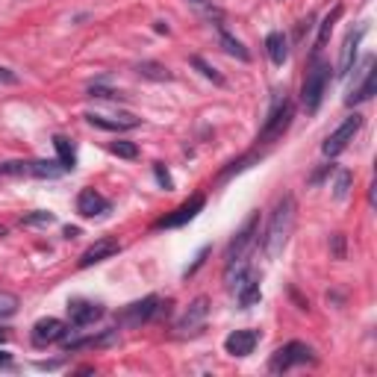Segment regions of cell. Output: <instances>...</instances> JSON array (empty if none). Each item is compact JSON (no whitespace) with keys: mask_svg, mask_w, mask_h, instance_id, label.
<instances>
[{"mask_svg":"<svg viewBox=\"0 0 377 377\" xmlns=\"http://www.w3.org/2000/svg\"><path fill=\"white\" fill-rule=\"evenodd\" d=\"M77 212H80V216H86V218L106 216V212H109V201L104 198L101 192H94V189H83V192L77 194Z\"/></svg>","mask_w":377,"mask_h":377,"instance_id":"2e32d148","label":"cell"},{"mask_svg":"<svg viewBox=\"0 0 377 377\" xmlns=\"http://www.w3.org/2000/svg\"><path fill=\"white\" fill-rule=\"evenodd\" d=\"M351 183H354V174L351 171H345V168H339L336 171V177H333V198L336 201H345L348 198V192H351Z\"/></svg>","mask_w":377,"mask_h":377,"instance_id":"d4e9b609","label":"cell"},{"mask_svg":"<svg viewBox=\"0 0 377 377\" xmlns=\"http://www.w3.org/2000/svg\"><path fill=\"white\" fill-rule=\"evenodd\" d=\"M118 342V330H104V333H97V336H86V339H74V342H65V354H71V351H83V348H109V345H116Z\"/></svg>","mask_w":377,"mask_h":377,"instance_id":"d6986e66","label":"cell"},{"mask_svg":"<svg viewBox=\"0 0 377 377\" xmlns=\"http://www.w3.org/2000/svg\"><path fill=\"white\" fill-rule=\"evenodd\" d=\"M266 51H268V59L274 65H283L289 59V39L283 32H268L266 36Z\"/></svg>","mask_w":377,"mask_h":377,"instance_id":"44dd1931","label":"cell"},{"mask_svg":"<svg viewBox=\"0 0 377 377\" xmlns=\"http://www.w3.org/2000/svg\"><path fill=\"white\" fill-rule=\"evenodd\" d=\"M6 359H9V354H4V351H0V363H6Z\"/></svg>","mask_w":377,"mask_h":377,"instance_id":"60d3db41","label":"cell"},{"mask_svg":"<svg viewBox=\"0 0 377 377\" xmlns=\"http://www.w3.org/2000/svg\"><path fill=\"white\" fill-rule=\"evenodd\" d=\"M54 221H56V216H54V212H47V209H36V212H30V216L21 218L24 227H47Z\"/></svg>","mask_w":377,"mask_h":377,"instance_id":"4316f807","label":"cell"},{"mask_svg":"<svg viewBox=\"0 0 377 377\" xmlns=\"http://www.w3.org/2000/svg\"><path fill=\"white\" fill-rule=\"evenodd\" d=\"M54 147H56V154H59V162L71 171V168L77 166V151H74L71 139H65V136H54Z\"/></svg>","mask_w":377,"mask_h":377,"instance_id":"7402d4cb","label":"cell"},{"mask_svg":"<svg viewBox=\"0 0 377 377\" xmlns=\"http://www.w3.org/2000/svg\"><path fill=\"white\" fill-rule=\"evenodd\" d=\"M307 363H316L313 348L304 345V342H286V345H280V348L271 354L268 371L280 374V371H289V369H295V366H307Z\"/></svg>","mask_w":377,"mask_h":377,"instance_id":"277c9868","label":"cell"},{"mask_svg":"<svg viewBox=\"0 0 377 377\" xmlns=\"http://www.w3.org/2000/svg\"><path fill=\"white\" fill-rule=\"evenodd\" d=\"M377 92V71H374V56H366L363 65H359V71L354 77V86L345 97V104L354 106V104H363V101H371Z\"/></svg>","mask_w":377,"mask_h":377,"instance_id":"8992f818","label":"cell"},{"mask_svg":"<svg viewBox=\"0 0 377 377\" xmlns=\"http://www.w3.org/2000/svg\"><path fill=\"white\" fill-rule=\"evenodd\" d=\"M156 309H159V298H156V295H147V298L133 301V304H127L121 309V313H118V324L121 327H139L144 321H151Z\"/></svg>","mask_w":377,"mask_h":377,"instance_id":"9c48e42d","label":"cell"},{"mask_svg":"<svg viewBox=\"0 0 377 377\" xmlns=\"http://www.w3.org/2000/svg\"><path fill=\"white\" fill-rule=\"evenodd\" d=\"M218 39H221V47H224V51L230 54V56H236L239 62H248V59H251V54L245 51V44H242L239 39H233L227 30H218Z\"/></svg>","mask_w":377,"mask_h":377,"instance_id":"603a6c76","label":"cell"},{"mask_svg":"<svg viewBox=\"0 0 377 377\" xmlns=\"http://www.w3.org/2000/svg\"><path fill=\"white\" fill-rule=\"evenodd\" d=\"M89 97H106V101H109V97H121L118 92H109V89H104V86H92L89 89Z\"/></svg>","mask_w":377,"mask_h":377,"instance_id":"e575fe53","label":"cell"},{"mask_svg":"<svg viewBox=\"0 0 377 377\" xmlns=\"http://www.w3.org/2000/svg\"><path fill=\"white\" fill-rule=\"evenodd\" d=\"M65 333H68V324H65L62 319H54V316L39 319L36 324H32V345L47 348V345H54V342H62Z\"/></svg>","mask_w":377,"mask_h":377,"instance_id":"8fae6325","label":"cell"},{"mask_svg":"<svg viewBox=\"0 0 377 377\" xmlns=\"http://www.w3.org/2000/svg\"><path fill=\"white\" fill-rule=\"evenodd\" d=\"M65 236L74 239V236H80V230H77V227H65Z\"/></svg>","mask_w":377,"mask_h":377,"instance_id":"74e56055","label":"cell"},{"mask_svg":"<svg viewBox=\"0 0 377 377\" xmlns=\"http://www.w3.org/2000/svg\"><path fill=\"white\" fill-rule=\"evenodd\" d=\"M333 257L336 259H345V236H342V233H333Z\"/></svg>","mask_w":377,"mask_h":377,"instance_id":"836d02e7","label":"cell"},{"mask_svg":"<svg viewBox=\"0 0 377 377\" xmlns=\"http://www.w3.org/2000/svg\"><path fill=\"white\" fill-rule=\"evenodd\" d=\"M289 124H292V104H289V97H286V92H283V97H277V101L271 104L268 118H266V124H262L257 142L271 144L274 139H280V136L286 133Z\"/></svg>","mask_w":377,"mask_h":377,"instance_id":"5b68a950","label":"cell"},{"mask_svg":"<svg viewBox=\"0 0 377 377\" xmlns=\"http://www.w3.org/2000/svg\"><path fill=\"white\" fill-rule=\"evenodd\" d=\"M363 36H366V30L359 27L357 32L351 30L348 36H345V42H342V54H339V65H336V74H339V77H348V74L354 71L357 47H359V42H363Z\"/></svg>","mask_w":377,"mask_h":377,"instance_id":"e0dca14e","label":"cell"},{"mask_svg":"<svg viewBox=\"0 0 377 377\" xmlns=\"http://www.w3.org/2000/svg\"><path fill=\"white\" fill-rule=\"evenodd\" d=\"M257 224H259V216L254 212V216L245 221V227L233 236V242L227 245V254H224V283H230L233 277L248 266V251H251V245H254V239H257Z\"/></svg>","mask_w":377,"mask_h":377,"instance_id":"7a4b0ae2","label":"cell"},{"mask_svg":"<svg viewBox=\"0 0 377 377\" xmlns=\"http://www.w3.org/2000/svg\"><path fill=\"white\" fill-rule=\"evenodd\" d=\"M121 251V242L118 239H97L92 248H86L83 251V257H80V268H89V266H94V262H104V259H109V257H116Z\"/></svg>","mask_w":377,"mask_h":377,"instance_id":"9a60e30c","label":"cell"},{"mask_svg":"<svg viewBox=\"0 0 377 377\" xmlns=\"http://www.w3.org/2000/svg\"><path fill=\"white\" fill-rule=\"evenodd\" d=\"M154 177H156V183L162 186V189H174V180H171V174H168V168L166 166H162V162H156V166H154Z\"/></svg>","mask_w":377,"mask_h":377,"instance_id":"1f68e13d","label":"cell"},{"mask_svg":"<svg viewBox=\"0 0 377 377\" xmlns=\"http://www.w3.org/2000/svg\"><path fill=\"white\" fill-rule=\"evenodd\" d=\"M204 204H206L204 194H192V198H189L186 204H180L174 212H168L166 218H159L154 227H156V230H171V227H183V224H189V221L204 209Z\"/></svg>","mask_w":377,"mask_h":377,"instance_id":"30bf717a","label":"cell"},{"mask_svg":"<svg viewBox=\"0 0 377 377\" xmlns=\"http://www.w3.org/2000/svg\"><path fill=\"white\" fill-rule=\"evenodd\" d=\"M189 4H192L194 9H204V12H209V9H212V0H189Z\"/></svg>","mask_w":377,"mask_h":377,"instance_id":"8d00e7d4","label":"cell"},{"mask_svg":"<svg viewBox=\"0 0 377 377\" xmlns=\"http://www.w3.org/2000/svg\"><path fill=\"white\" fill-rule=\"evenodd\" d=\"M295 216H298V206H295V198L292 194H283L277 201L271 218H268V227H266V239H262V248H266V257L268 259H277L286 245H289V236L295 230Z\"/></svg>","mask_w":377,"mask_h":377,"instance_id":"6da1fadb","label":"cell"},{"mask_svg":"<svg viewBox=\"0 0 377 377\" xmlns=\"http://www.w3.org/2000/svg\"><path fill=\"white\" fill-rule=\"evenodd\" d=\"M18 307H21L18 295H12V292H4V289H0V319L15 316V313H18Z\"/></svg>","mask_w":377,"mask_h":377,"instance_id":"83f0119b","label":"cell"},{"mask_svg":"<svg viewBox=\"0 0 377 377\" xmlns=\"http://www.w3.org/2000/svg\"><path fill=\"white\" fill-rule=\"evenodd\" d=\"M251 162H257V154H248V156H242V159L230 162V168H224V171L218 174V180L224 183V180H230L233 174H239V171H245V168H251Z\"/></svg>","mask_w":377,"mask_h":377,"instance_id":"f1b7e54d","label":"cell"},{"mask_svg":"<svg viewBox=\"0 0 377 377\" xmlns=\"http://www.w3.org/2000/svg\"><path fill=\"white\" fill-rule=\"evenodd\" d=\"M330 62H324L321 56L313 59L309 71L304 77V86H301V101H304V109L307 112H319L321 101H324V92H327V83H330Z\"/></svg>","mask_w":377,"mask_h":377,"instance_id":"3957f363","label":"cell"},{"mask_svg":"<svg viewBox=\"0 0 377 377\" xmlns=\"http://www.w3.org/2000/svg\"><path fill=\"white\" fill-rule=\"evenodd\" d=\"M156 32H168V24L166 21H156Z\"/></svg>","mask_w":377,"mask_h":377,"instance_id":"f35d334b","label":"cell"},{"mask_svg":"<svg viewBox=\"0 0 377 377\" xmlns=\"http://www.w3.org/2000/svg\"><path fill=\"white\" fill-rule=\"evenodd\" d=\"M206 316H209V301L201 295V298H194V301L189 304V309L183 313V319L177 321L180 336H194V333H201L204 324H206Z\"/></svg>","mask_w":377,"mask_h":377,"instance_id":"7c38bea8","label":"cell"},{"mask_svg":"<svg viewBox=\"0 0 377 377\" xmlns=\"http://www.w3.org/2000/svg\"><path fill=\"white\" fill-rule=\"evenodd\" d=\"M227 286L236 292L239 307H254V304H259V298H262V292H259V274H257L254 268H248V266H245Z\"/></svg>","mask_w":377,"mask_h":377,"instance_id":"ba28073f","label":"cell"},{"mask_svg":"<svg viewBox=\"0 0 377 377\" xmlns=\"http://www.w3.org/2000/svg\"><path fill=\"white\" fill-rule=\"evenodd\" d=\"M109 151L112 154H116V156H121V159H136L139 156V147L133 144V142H112V147H109Z\"/></svg>","mask_w":377,"mask_h":377,"instance_id":"4dcf8cb0","label":"cell"},{"mask_svg":"<svg viewBox=\"0 0 377 377\" xmlns=\"http://www.w3.org/2000/svg\"><path fill=\"white\" fill-rule=\"evenodd\" d=\"M101 316H104V304L86 301V298L68 301V319H71L74 327H89V324H94Z\"/></svg>","mask_w":377,"mask_h":377,"instance_id":"4fadbf2b","label":"cell"},{"mask_svg":"<svg viewBox=\"0 0 377 377\" xmlns=\"http://www.w3.org/2000/svg\"><path fill=\"white\" fill-rule=\"evenodd\" d=\"M65 168L59 159H30V177H39V180H56L62 177Z\"/></svg>","mask_w":377,"mask_h":377,"instance_id":"ffe728a7","label":"cell"},{"mask_svg":"<svg viewBox=\"0 0 377 377\" xmlns=\"http://www.w3.org/2000/svg\"><path fill=\"white\" fill-rule=\"evenodd\" d=\"M206 257H209V245H204V248L198 251V257H194V262H192V266H189V268L183 271V277H192L194 271H198V268L204 266V259H206Z\"/></svg>","mask_w":377,"mask_h":377,"instance_id":"d6a6232c","label":"cell"},{"mask_svg":"<svg viewBox=\"0 0 377 377\" xmlns=\"http://www.w3.org/2000/svg\"><path fill=\"white\" fill-rule=\"evenodd\" d=\"M86 121L92 127H101V130H109V133H121V130H133L139 127V118L124 112V116H97V112H89Z\"/></svg>","mask_w":377,"mask_h":377,"instance_id":"ac0fdd59","label":"cell"},{"mask_svg":"<svg viewBox=\"0 0 377 377\" xmlns=\"http://www.w3.org/2000/svg\"><path fill=\"white\" fill-rule=\"evenodd\" d=\"M359 127H363V116H357V112H354L351 118H345V121H342V124L333 130L330 136L324 139L321 154H324V156H330V159H333V156H339V154L345 151V147L354 142V136L359 133Z\"/></svg>","mask_w":377,"mask_h":377,"instance_id":"52a82bcc","label":"cell"},{"mask_svg":"<svg viewBox=\"0 0 377 377\" xmlns=\"http://www.w3.org/2000/svg\"><path fill=\"white\" fill-rule=\"evenodd\" d=\"M339 15H342V6H333L330 12L324 15V21H321V27H319V47H324L327 44V39H330V32H333V24L339 21Z\"/></svg>","mask_w":377,"mask_h":377,"instance_id":"484cf974","label":"cell"},{"mask_svg":"<svg viewBox=\"0 0 377 377\" xmlns=\"http://www.w3.org/2000/svg\"><path fill=\"white\" fill-rule=\"evenodd\" d=\"M257 342H259V333L251 330V327H245V330H233L224 339V351L230 357H248V354H254Z\"/></svg>","mask_w":377,"mask_h":377,"instance_id":"5bb4252c","label":"cell"},{"mask_svg":"<svg viewBox=\"0 0 377 377\" xmlns=\"http://www.w3.org/2000/svg\"><path fill=\"white\" fill-rule=\"evenodd\" d=\"M18 83V77H15L9 68H0V86H15Z\"/></svg>","mask_w":377,"mask_h":377,"instance_id":"d590c367","label":"cell"},{"mask_svg":"<svg viewBox=\"0 0 377 377\" xmlns=\"http://www.w3.org/2000/svg\"><path fill=\"white\" fill-rule=\"evenodd\" d=\"M136 71H139V77L156 80V83H162V80H171V71L166 68V65H159V62H139Z\"/></svg>","mask_w":377,"mask_h":377,"instance_id":"cb8c5ba5","label":"cell"},{"mask_svg":"<svg viewBox=\"0 0 377 377\" xmlns=\"http://www.w3.org/2000/svg\"><path fill=\"white\" fill-rule=\"evenodd\" d=\"M4 342H6V330H0V345H4Z\"/></svg>","mask_w":377,"mask_h":377,"instance_id":"ab89813d","label":"cell"},{"mask_svg":"<svg viewBox=\"0 0 377 377\" xmlns=\"http://www.w3.org/2000/svg\"><path fill=\"white\" fill-rule=\"evenodd\" d=\"M192 65H194V68H198V71H201L206 80H212V83H216V86H224V77H221L216 68H212L209 62H204L201 56H192Z\"/></svg>","mask_w":377,"mask_h":377,"instance_id":"f546056e","label":"cell"}]
</instances>
